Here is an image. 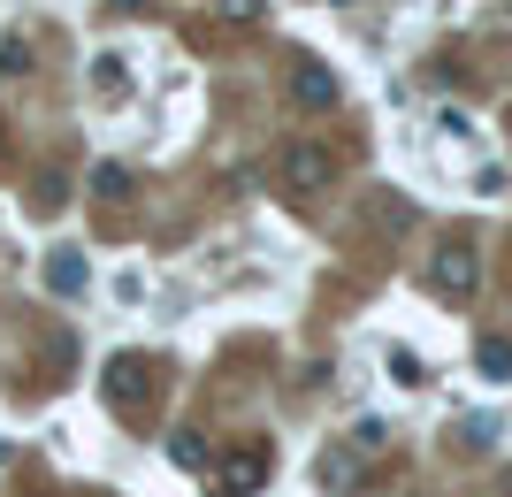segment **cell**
<instances>
[{"label":"cell","mask_w":512,"mask_h":497,"mask_svg":"<svg viewBox=\"0 0 512 497\" xmlns=\"http://www.w3.org/2000/svg\"><path fill=\"white\" fill-rule=\"evenodd\" d=\"M222 16H237V23H245V16H260V0H222Z\"/></svg>","instance_id":"7c38bea8"},{"label":"cell","mask_w":512,"mask_h":497,"mask_svg":"<svg viewBox=\"0 0 512 497\" xmlns=\"http://www.w3.org/2000/svg\"><path fill=\"white\" fill-rule=\"evenodd\" d=\"M268 482V444H230L214 459V497H253Z\"/></svg>","instance_id":"6da1fadb"},{"label":"cell","mask_w":512,"mask_h":497,"mask_svg":"<svg viewBox=\"0 0 512 497\" xmlns=\"http://www.w3.org/2000/svg\"><path fill=\"white\" fill-rule=\"evenodd\" d=\"M505 497H512V475H505Z\"/></svg>","instance_id":"5bb4252c"},{"label":"cell","mask_w":512,"mask_h":497,"mask_svg":"<svg viewBox=\"0 0 512 497\" xmlns=\"http://www.w3.org/2000/svg\"><path fill=\"white\" fill-rule=\"evenodd\" d=\"M92 192H107V199H123V192H130V169H100V176H92Z\"/></svg>","instance_id":"8fae6325"},{"label":"cell","mask_w":512,"mask_h":497,"mask_svg":"<svg viewBox=\"0 0 512 497\" xmlns=\"http://www.w3.org/2000/svg\"><path fill=\"white\" fill-rule=\"evenodd\" d=\"M390 383H406V390H413V383H421V360H413V352H406V345L390 352Z\"/></svg>","instance_id":"9c48e42d"},{"label":"cell","mask_w":512,"mask_h":497,"mask_svg":"<svg viewBox=\"0 0 512 497\" xmlns=\"http://www.w3.org/2000/svg\"><path fill=\"white\" fill-rule=\"evenodd\" d=\"M291 100H299V108H337V77H329V69H299V77H291Z\"/></svg>","instance_id":"5b68a950"},{"label":"cell","mask_w":512,"mask_h":497,"mask_svg":"<svg viewBox=\"0 0 512 497\" xmlns=\"http://www.w3.org/2000/svg\"><path fill=\"white\" fill-rule=\"evenodd\" d=\"M100 390L115 398V406H146V390H153V368H146V352H115L100 375Z\"/></svg>","instance_id":"3957f363"},{"label":"cell","mask_w":512,"mask_h":497,"mask_svg":"<svg viewBox=\"0 0 512 497\" xmlns=\"http://www.w3.org/2000/svg\"><path fill=\"white\" fill-rule=\"evenodd\" d=\"M115 8H138V0H115Z\"/></svg>","instance_id":"4fadbf2b"},{"label":"cell","mask_w":512,"mask_h":497,"mask_svg":"<svg viewBox=\"0 0 512 497\" xmlns=\"http://www.w3.org/2000/svg\"><path fill=\"white\" fill-rule=\"evenodd\" d=\"M46 283H54V291H85V260H77V253H62L54 268H46Z\"/></svg>","instance_id":"52a82bcc"},{"label":"cell","mask_w":512,"mask_h":497,"mask_svg":"<svg viewBox=\"0 0 512 497\" xmlns=\"http://www.w3.org/2000/svg\"><path fill=\"white\" fill-rule=\"evenodd\" d=\"M474 368L490 375V383H512V345H505V337H482V352H474Z\"/></svg>","instance_id":"8992f818"},{"label":"cell","mask_w":512,"mask_h":497,"mask_svg":"<svg viewBox=\"0 0 512 497\" xmlns=\"http://www.w3.org/2000/svg\"><path fill=\"white\" fill-rule=\"evenodd\" d=\"M428 283H436L444 299H467L474 283H482V260H474V245H444V253L428 260Z\"/></svg>","instance_id":"277c9868"},{"label":"cell","mask_w":512,"mask_h":497,"mask_svg":"<svg viewBox=\"0 0 512 497\" xmlns=\"http://www.w3.org/2000/svg\"><path fill=\"white\" fill-rule=\"evenodd\" d=\"M92 69H100V85H107V100H123V54H100V62H92Z\"/></svg>","instance_id":"ba28073f"},{"label":"cell","mask_w":512,"mask_h":497,"mask_svg":"<svg viewBox=\"0 0 512 497\" xmlns=\"http://www.w3.org/2000/svg\"><path fill=\"white\" fill-rule=\"evenodd\" d=\"M169 459H176V467H207V444H199V436H176Z\"/></svg>","instance_id":"30bf717a"},{"label":"cell","mask_w":512,"mask_h":497,"mask_svg":"<svg viewBox=\"0 0 512 497\" xmlns=\"http://www.w3.org/2000/svg\"><path fill=\"white\" fill-rule=\"evenodd\" d=\"M276 176L291 184V192H329V184H337V161H329L321 146H283Z\"/></svg>","instance_id":"7a4b0ae2"}]
</instances>
